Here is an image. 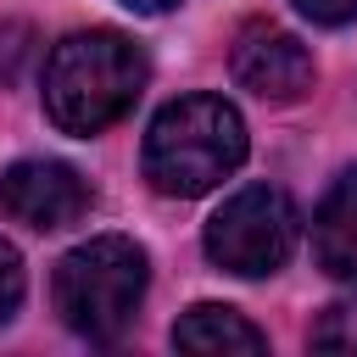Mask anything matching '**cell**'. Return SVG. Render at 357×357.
<instances>
[{
    "label": "cell",
    "mask_w": 357,
    "mask_h": 357,
    "mask_svg": "<svg viewBox=\"0 0 357 357\" xmlns=\"http://www.w3.org/2000/svg\"><path fill=\"white\" fill-rule=\"evenodd\" d=\"M145 78H151V61L128 33L84 28V33H67L45 61V112L61 134L89 139L139 100Z\"/></svg>",
    "instance_id": "1"
},
{
    "label": "cell",
    "mask_w": 357,
    "mask_h": 357,
    "mask_svg": "<svg viewBox=\"0 0 357 357\" xmlns=\"http://www.w3.org/2000/svg\"><path fill=\"white\" fill-rule=\"evenodd\" d=\"M245 162V123L223 95H184L145 134V178L162 195H206Z\"/></svg>",
    "instance_id": "2"
},
{
    "label": "cell",
    "mask_w": 357,
    "mask_h": 357,
    "mask_svg": "<svg viewBox=\"0 0 357 357\" xmlns=\"http://www.w3.org/2000/svg\"><path fill=\"white\" fill-rule=\"evenodd\" d=\"M50 296L73 335L106 346L134 324V307L145 296V251L123 234H95L56 262Z\"/></svg>",
    "instance_id": "3"
},
{
    "label": "cell",
    "mask_w": 357,
    "mask_h": 357,
    "mask_svg": "<svg viewBox=\"0 0 357 357\" xmlns=\"http://www.w3.org/2000/svg\"><path fill=\"white\" fill-rule=\"evenodd\" d=\"M296 206L284 190L273 184H251L240 195H229L212 223H206V257L240 279H262L273 268H284V257L296 251Z\"/></svg>",
    "instance_id": "4"
},
{
    "label": "cell",
    "mask_w": 357,
    "mask_h": 357,
    "mask_svg": "<svg viewBox=\"0 0 357 357\" xmlns=\"http://www.w3.org/2000/svg\"><path fill=\"white\" fill-rule=\"evenodd\" d=\"M0 212L17 218V223H28V229H39V234L45 229H67V223H78L89 212V184L67 162L33 156V162L6 167V178H0Z\"/></svg>",
    "instance_id": "5"
},
{
    "label": "cell",
    "mask_w": 357,
    "mask_h": 357,
    "mask_svg": "<svg viewBox=\"0 0 357 357\" xmlns=\"http://www.w3.org/2000/svg\"><path fill=\"white\" fill-rule=\"evenodd\" d=\"M234 67V84L262 95V100H296L312 89V56L296 33L273 28V22H251L229 56Z\"/></svg>",
    "instance_id": "6"
},
{
    "label": "cell",
    "mask_w": 357,
    "mask_h": 357,
    "mask_svg": "<svg viewBox=\"0 0 357 357\" xmlns=\"http://www.w3.org/2000/svg\"><path fill=\"white\" fill-rule=\"evenodd\" d=\"M312 257L329 279L357 284V167L329 184V195L312 212Z\"/></svg>",
    "instance_id": "7"
},
{
    "label": "cell",
    "mask_w": 357,
    "mask_h": 357,
    "mask_svg": "<svg viewBox=\"0 0 357 357\" xmlns=\"http://www.w3.org/2000/svg\"><path fill=\"white\" fill-rule=\"evenodd\" d=\"M173 346L178 351H268V335L251 318H240L234 307L201 301L173 324Z\"/></svg>",
    "instance_id": "8"
},
{
    "label": "cell",
    "mask_w": 357,
    "mask_h": 357,
    "mask_svg": "<svg viewBox=\"0 0 357 357\" xmlns=\"http://www.w3.org/2000/svg\"><path fill=\"white\" fill-rule=\"evenodd\" d=\"M307 340L324 346V351H357V307H329V312L312 324Z\"/></svg>",
    "instance_id": "9"
},
{
    "label": "cell",
    "mask_w": 357,
    "mask_h": 357,
    "mask_svg": "<svg viewBox=\"0 0 357 357\" xmlns=\"http://www.w3.org/2000/svg\"><path fill=\"white\" fill-rule=\"evenodd\" d=\"M17 301H22V257L11 240H0V324L17 312Z\"/></svg>",
    "instance_id": "10"
},
{
    "label": "cell",
    "mask_w": 357,
    "mask_h": 357,
    "mask_svg": "<svg viewBox=\"0 0 357 357\" xmlns=\"http://www.w3.org/2000/svg\"><path fill=\"white\" fill-rule=\"evenodd\" d=\"M296 6H301V17H312L324 28H340V22L357 17V0H296Z\"/></svg>",
    "instance_id": "11"
},
{
    "label": "cell",
    "mask_w": 357,
    "mask_h": 357,
    "mask_svg": "<svg viewBox=\"0 0 357 357\" xmlns=\"http://www.w3.org/2000/svg\"><path fill=\"white\" fill-rule=\"evenodd\" d=\"M128 11H167V6H178V0H123Z\"/></svg>",
    "instance_id": "12"
}]
</instances>
